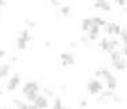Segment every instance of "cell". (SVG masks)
Listing matches in <instances>:
<instances>
[{
    "label": "cell",
    "instance_id": "6da1fadb",
    "mask_svg": "<svg viewBox=\"0 0 127 109\" xmlns=\"http://www.w3.org/2000/svg\"><path fill=\"white\" fill-rule=\"evenodd\" d=\"M23 94L26 100L34 102V98L39 94V83L37 81H28V83H24L23 85Z\"/></svg>",
    "mask_w": 127,
    "mask_h": 109
},
{
    "label": "cell",
    "instance_id": "7a4b0ae2",
    "mask_svg": "<svg viewBox=\"0 0 127 109\" xmlns=\"http://www.w3.org/2000/svg\"><path fill=\"white\" fill-rule=\"evenodd\" d=\"M32 41V34L28 28H23L19 34H17V41H15V47L17 51H24V49L28 47V43Z\"/></svg>",
    "mask_w": 127,
    "mask_h": 109
},
{
    "label": "cell",
    "instance_id": "3957f363",
    "mask_svg": "<svg viewBox=\"0 0 127 109\" xmlns=\"http://www.w3.org/2000/svg\"><path fill=\"white\" fill-rule=\"evenodd\" d=\"M86 90H88L90 96H99V94L103 92V83H101V79H97V77L90 79L86 83Z\"/></svg>",
    "mask_w": 127,
    "mask_h": 109
},
{
    "label": "cell",
    "instance_id": "277c9868",
    "mask_svg": "<svg viewBox=\"0 0 127 109\" xmlns=\"http://www.w3.org/2000/svg\"><path fill=\"white\" fill-rule=\"evenodd\" d=\"M49 96L47 94H37L36 98H34V102H32V109H47L49 107Z\"/></svg>",
    "mask_w": 127,
    "mask_h": 109
},
{
    "label": "cell",
    "instance_id": "5b68a950",
    "mask_svg": "<svg viewBox=\"0 0 127 109\" xmlns=\"http://www.w3.org/2000/svg\"><path fill=\"white\" fill-rule=\"evenodd\" d=\"M58 60H60V66H62V68H71V66L75 64V55H73V53H60Z\"/></svg>",
    "mask_w": 127,
    "mask_h": 109
},
{
    "label": "cell",
    "instance_id": "8992f818",
    "mask_svg": "<svg viewBox=\"0 0 127 109\" xmlns=\"http://www.w3.org/2000/svg\"><path fill=\"white\" fill-rule=\"evenodd\" d=\"M99 47H101V51H105V53H112V51L118 49V40H108V38H105V40L99 41Z\"/></svg>",
    "mask_w": 127,
    "mask_h": 109
},
{
    "label": "cell",
    "instance_id": "52a82bcc",
    "mask_svg": "<svg viewBox=\"0 0 127 109\" xmlns=\"http://www.w3.org/2000/svg\"><path fill=\"white\" fill-rule=\"evenodd\" d=\"M19 87H21V75H19V73H15V75L9 77L8 85H6V90H8V92H15Z\"/></svg>",
    "mask_w": 127,
    "mask_h": 109
},
{
    "label": "cell",
    "instance_id": "ba28073f",
    "mask_svg": "<svg viewBox=\"0 0 127 109\" xmlns=\"http://www.w3.org/2000/svg\"><path fill=\"white\" fill-rule=\"evenodd\" d=\"M105 32L108 34V36H120V32H122V28H120V24L118 23H108L107 21V24H105Z\"/></svg>",
    "mask_w": 127,
    "mask_h": 109
},
{
    "label": "cell",
    "instance_id": "9c48e42d",
    "mask_svg": "<svg viewBox=\"0 0 127 109\" xmlns=\"http://www.w3.org/2000/svg\"><path fill=\"white\" fill-rule=\"evenodd\" d=\"M94 8L95 9H101V11H105V13H110L112 11V6H110L108 0H94Z\"/></svg>",
    "mask_w": 127,
    "mask_h": 109
},
{
    "label": "cell",
    "instance_id": "30bf717a",
    "mask_svg": "<svg viewBox=\"0 0 127 109\" xmlns=\"http://www.w3.org/2000/svg\"><path fill=\"white\" fill-rule=\"evenodd\" d=\"M105 85H107L110 90H116V87H118V79H116L112 73H108V75L105 77Z\"/></svg>",
    "mask_w": 127,
    "mask_h": 109
},
{
    "label": "cell",
    "instance_id": "8fae6325",
    "mask_svg": "<svg viewBox=\"0 0 127 109\" xmlns=\"http://www.w3.org/2000/svg\"><path fill=\"white\" fill-rule=\"evenodd\" d=\"M114 96H116V94H114V90H110V89H108L107 92H101V94H99V100H101V102H108V100H110V102H114Z\"/></svg>",
    "mask_w": 127,
    "mask_h": 109
},
{
    "label": "cell",
    "instance_id": "7c38bea8",
    "mask_svg": "<svg viewBox=\"0 0 127 109\" xmlns=\"http://www.w3.org/2000/svg\"><path fill=\"white\" fill-rule=\"evenodd\" d=\"M88 38H90V41H95L97 38H99V26H92L90 30H88Z\"/></svg>",
    "mask_w": 127,
    "mask_h": 109
},
{
    "label": "cell",
    "instance_id": "4fadbf2b",
    "mask_svg": "<svg viewBox=\"0 0 127 109\" xmlns=\"http://www.w3.org/2000/svg\"><path fill=\"white\" fill-rule=\"evenodd\" d=\"M58 15L64 17V19L69 17V15H71V6H60V8H58Z\"/></svg>",
    "mask_w": 127,
    "mask_h": 109
},
{
    "label": "cell",
    "instance_id": "5bb4252c",
    "mask_svg": "<svg viewBox=\"0 0 127 109\" xmlns=\"http://www.w3.org/2000/svg\"><path fill=\"white\" fill-rule=\"evenodd\" d=\"M92 26H94V21H92L90 17H86V19H82V21H80V28H82L84 32H88V30H90Z\"/></svg>",
    "mask_w": 127,
    "mask_h": 109
},
{
    "label": "cell",
    "instance_id": "9a60e30c",
    "mask_svg": "<svg viewBox=\"0 0 127 109\" xmlns=\"http://www.w3.org/2000/svg\"><path fill=\"white\" fill-rule=\"evenodd\" d=\"M108 73H110V72H108L107 68H97V70H95V73H94V77H97V79H105Z\"/></svg>",
    "mask_w": 127,
    "mask_h": 109
},
{
    "label": "cell",
    "instance_id": "2e32d148",
    "mask_svg": "<svg viewBox=\"0 0 127 109\" xmlns=\"http://www.w3.org/2000/svg\"><path fill=\"white\" fill-rule=\"evenodd\" d=\"M9 72H11V66H9V64H0V75H2V79L8 77Z\"/></svg>",
    "mask_w": 127,
    "mask_h": 109
},
{
    "label": "cell",
    "instance_id": "e0dca14e",
    "mask_svg": "<svg viewBox=\"0 0 127 109\" xmlns=\"http://www.w3.org/2000/svg\"><path fill=\"white\" fill-rule=\"evenodd\" d=\"M92 21H94V24L99 26V28H105V24H107V21H105L103 17H92Z\"/></svg>",
    "mask_w": 127,
    "mask_h": 109
},
{
    "label": "cell",
    "instance_id": "ac0fdd59",
    "mask_svg": "<svg viewBox=\"0 0 127 109\" xmlns=\"http://www.w3.org/2000/svg\"><path fill=\"white\" fill-rule=\"evenodd\" d=\"M13 107H17V109H26V107H30V109H32V104L28 105V104H24L23 100H13Z\"/></svg>",
    "mask_w": 127,
    "mask_h": 109
},
{
    "label": "cell",
    "instance_id": "d6986e66",
    "mask_svg": "<svg viewBox=\"0 0 127 109\" xmlns=\"http://www.w3.org/2000/svg\"><path fill=\"white\" fill-rule=\"evenodd\" d=\"M52 107H54V109H62V107H64L62 98H58V96H56V98H54V102H52Z\"/></svg>",
    "mask_w": 127,
    "mask_h": 109
},
{
    "label": "cell",
    "instance_id": "ffe728a7",
    "mask_svg": "<svg viewBox=\"0 0 127 109\" xmlns=\"http://www.w3.org/2000/svg\"><path fill=\"white\" fill-rule=\"evenodd\" d=\"M24 23H26L28 28H37V26H39V23H37V21H34V19H26Z\"/></svg>",
    "mask_w": 127,
    "mask_h": 109
},
{
    "label": "cell",
    "instance_id": "44dd1931",
    "mask_svg": "<svg viewBox=\"0 0 127 109\" xmlns=\"http://www.w3.org/2000/svg\"><path fill=\"white\" fill-rule=\"evenodd\" d=\"M116 2V6H120V8H125L127 6V0H114Z\"/></svg>",
    "mask_w": 127,
    "mask_h": 109
},
{
    "label": "cell",
    "instance_id": "7402d4cb",
    "mask_svg": "<svg viewBox=\"0 0 127 109\" xmlns=\"http://www.w3.org/2000/svg\"><path fill=\"white\" fill-rule=\"evenodd\" d=\"M51 2V6H54V8H60V0H49Z\"/></svg>",
    "mask_w": 127,
    "mask_h": 109
},
{
    "label": "cell",
    "instance_id": "603a6c76",
    "mask_svg": "<svg viewBox=\"0 0 127 109\" xmlns=\"http://www.w3.org/2000/svg\"><path fill=\"white\" fill-rule=\"evenodd\" d=\"M114 104H122V96H118V94H116V96H114Z\"/></svg>",
    "mask_w": 127,
    "mask_h": 109
},
{
    "label": "cell",
    "instance_id": "cb8c5ba5",
    "mask_svg": "<svg viewBox=\"0 0 127 109\" xmlns=\"http://www.w3.org/2000/svg\"><path fill=\"white\" fill-rule=\"evenodd\" d=\"M6 57V51H4V49H2V47H0V60H2V58H4Z\"/></svg>",
    "mask_w": 127,
    "mask_h": 109
},
{
    "label": "cell",
    "instance_id": "d4e9b609",
    "mask_svg": "<svg viewBox=\"0 0 127 109\" xmlns=\"http://www.w3.org/2000/svg\"><path fill=\"white\" fill-rule=\"evenodd\" d=\"M6 4H8V0H0V8H4Z\"/></svg>",
    "mask_w": 127,
    "mask_h": 109
},
{
    "label": "cell",
    "instance_id": "484cf974",
    "mask_svg": "<svg viewBox=\"0 0 127 109\" xmlns=\"http://www.w3.org/2000/svg\"><path fill=\"white\" fill-rule=\"evenodd\" d=\"M123 13H125V15H127V6H125V8H123Z\"/></svg>",
    "mask_w": 127,
    "mask_h": 109
},
{
    "label": "cell",
    "instance_id": "4316f807",
    "mask_svg": "<svg viewBox=\"0 0 127 109\" xmlns=\"http://www.w3.org/2000/svg\"><path fill=\"white\" fill-rule=\"evenodd\" d=\"M0 17H2V8H0Z\"/></svg>",
    "mask_w": 127,
    "mask_h": 109
},
{
    "label": "cell",
    "instance_id": "83f0119b",
    "mask_svg": "<svg viewBox=\"0 0 127 109\" xmlns=\"http://www.w3.org/2000/svg\"><path fill=\"white\" fill-rule=\"evenodd\" d=\"M0 81H2V75H0Z\"/></svg>",
    "mask_w": 127,
    "mask_h": 109
},
{
    "label": "cell",
    "instance_id": "f1b7e54d",
    "mask_svg": "<svg viewBox=\"0 0 127 109\" xmlns=\"http://www.w3.org/2000/svg\"><path fill=\"white\" fill-rule=\"evenodd\" d=\"M125 70H127V68H125Z\"/></svg>",
    "mask_w": 127,
    "mask_h": 109
}]
</instances>
